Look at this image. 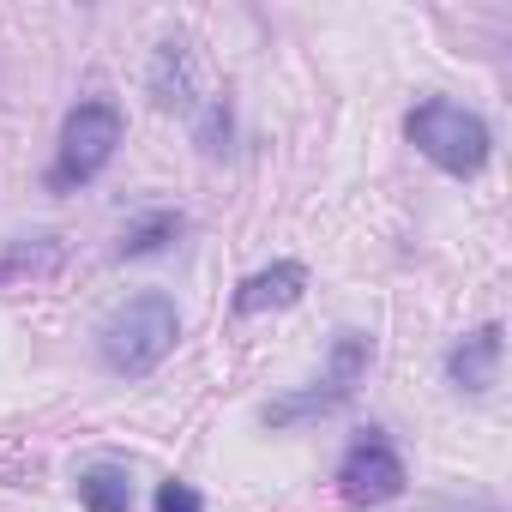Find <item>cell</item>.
<instances>
[{
    "instance_id": "cell-6",
    "label": "cell",
    "mask_w": 512,
    "mask_h": 512,
    "mask_svg": "<svg viewBox=\"0 0 512 512\" xmlns=\"http://www.w3.org/2000/svg\"><path fill=\"white\" fill-rule=\"evenodd\" d=\"M494 368H500V326L470 332V338L446 356V374H452L458 392H488V386H494Z\"/></svg>"
},
{
    "instance_id": "cell-10",
    "label": "cell",
    "mask_w": 512,
    "mask_h": 512,
    "mask_svg": "<svg viewBox=\"0 0 512 512\" xmlns=\"http://www.w3.org/2000/svg\"><path fill=\"white\" fill-rule=\"evenodd\" d=\"M157 512H199V494L187 482H163L157 488Z\"/></svg>"
},
{
    "instance_id": "cell-4",
    "label": "cell",
    "mask_w": 512,
    "mask_h": 512,
    "mask_svg": "<svg viewBox=\"0 0 512 512\" xmlns=\"http://www.w3.org/2000/svg\"><path fill=\"white\" fill-rule=\"evenodd\" d=\"M368 362H374V344H368L362 332H338V344H332V374H326L314 392L272 404V410H266V422L290 428V422H302V416H326V410H338V404L356 392V380L368 374Z\"/></svg>"
},
{
    "instance_id": "cell-2",
    "label": "cell",
    "mask_w": 512,
    "mask_h": 512,
    "mask_svg": "<svg viewBox=\"0 0 512 512\" xmlns=\"http://www.w3.org/2000/svg\"><path fill=\"white\" fill-rule=\"evenodd\" d=\"M410 139L428 163H440L446 175H476L488 163V127L464 109V103H446V97H428L416 103L410 115Z\"/></svg>"
},
{
    "instance_id": "cell-11",
    "label": "cell",
    "mask_w": 512,
    "mask_h": 512,
    "mask_svg": "<svg viewBox=\"0 0 512 512\" xmlns=\"http://www.w3.org/2000/svg\"><path fill=\"white\" fill-rule=\"evenodd\" d=\"M217 133H229V115H223V103H211V115H205V133H199V145H205V151H217Z\"/></svg>"
},
{
    "instance_id": "cell-3",
    "label": "cell",
    "mask_w": 512,
    "mask_h": 512,
    "mask_svg": "<svg viewBox=\"0 0 512 512\" xmlns=\"http://www.w3.org/2000/svg\"><path fill=\"white\" fill-rule=\"evenodd\" d=\"M115 145H121V109L115 103H79L67 115V127H61V157L49 169V187L67 193V187L91 181L115 157Z\"/></svg>"
},
{
    "instance_id": "cell-5",
    "label": "cell",
    "mask_w": 512,
    "mask_h": 512,
    "mask_svg": "<svg viewBox=\"0 0 512 512\" xmlns=\"http://www.w3.org/2000/svg\"><path fill=\"white\" fill-rule=\"evenodd\" d=\"M338 488H344L350 506H386V500L404 494V458L386 446V434L368 428V434L344 452V464H338Z\"/></svg>"
},
{
    "instance_id": "cell-1",
    "label": "cell",
    "mask_w": 512,
    "mask_h": 512,
    "mask_svg": "<svg viewBox=\"0 0 512 512\" xmlns=\"http://www.w3.org/2000/svg\"><path fill=\"white\" fill-rule=\"evenodd\" d=\"M175 338H181V314H175V302H169L163 290H145V296L121 302V308L103 320L97 350H103V362H109L115 374L139 380V374H151V368L175 350Z\"/></svg>"
},
{
    "instance_id": "cell-9",
    "label": "cell",
    "mask_w": 512,
    "mask_h": 512,
    "mask_svg": "<svg viewBox=\"0 0 512 512\" xmlns=\"http://www.w3.org/2000/svg\"><path fill=\"white\" fill-rule=\"evenodd\" d=\"M181 235V211H157V217H145V223H133L127 235H121V260H139V253H157L163 241H175Z\"/></svg>"
},
{
    "instance_id": "cell-7",
    "label": "cell",
    "mask_w": 512,
    "mask_h": 512,
    "mask_svg": "<svg viewBox=\"0 0 512 512\" xmlns=\"http://www.w3.org/2000/svg\"><path fill=\"white\" fill-rule=\"evenodd\" d=\"M308 290V272L296 260L272 266V272H253L241 290H235V314H266V308H290L296 296Z\"/></svg>"
},
{
    "instance_id": "cell-8",
    "label": "cell",
    "mask_w": 512,
    "mask_h": 512,
    "mask_svg": "<svg viewBox=\"0 0 512 512\" xmlns=\"http://www.w3.org/2000/svg\"><path fill=\"white\" fill-rule=\"evenodd\" d=\"M79 500L91 512H133V476L121 464H91L79 476Z\"/></svg>"
}]
</instances>
